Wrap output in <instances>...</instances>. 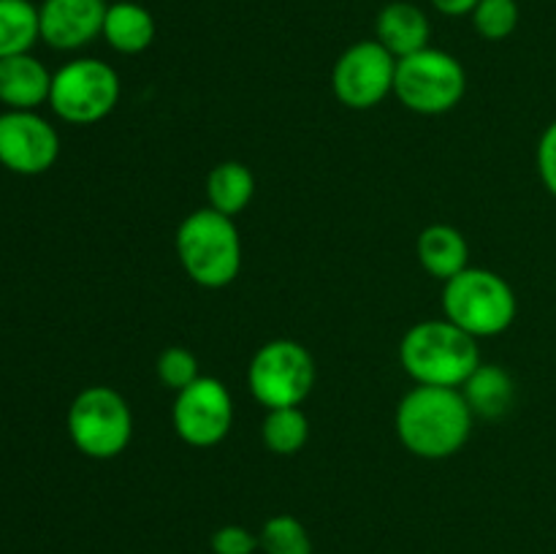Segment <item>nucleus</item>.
I'll list each match as a JSON object with an SVG mask.
<instances>
[{
    "label": "nucleus",
    "mask_w": 556,
    "mask_h": 554,
    "mask_svg": "<svg viewBox=\"0 0 556 554\" xmlns=\"http://www.w3.org/2000/svg\"><path fill=\"white\" fill-rule=\"evenodd\" d=\"M472 421L476 416L462 389L448 386H416L396 407V435L421 459H448L465 449Z\"/></svg>",
    "instance_id": "1"
},
{
    "label": "nucleus",
    "mask_w": 556,
    "mask_h": 554,
    "mask_svg": "<svg viewBox=\"0 0 556 554\" xmlns=\"http://www.w3.org/2000/svg\"><path fill=\"white\" fill-rule=\"evenodd\" d=\"M400 362L418 386L462 389L481 364V351L476 337L448 318L421 320L402 337Z\"/></svg>",
    "instance_id": "2"
},
{
    "label": "nucleus",
    "mask_w": 556,
    "mask_h": 554,
    "mask_svg": "<svg viewBox=\"0 0 556 554\" xmlns=\"http://www.w3.org/2000/svg\"><path fill=\"white\" fill-rule=\"evenodd\" d=\"M177 255L190 280L201 288L231 286L242 269V239L233 217L204 206L179 223Z\"/></svg>",
    "instance_id": "3"
},
{
    "label": "nucleus",
    "mask_w": 556,
    "mask_h": 554,
    "mask_svg": "<svg viewBox=\"0 0 556 554\" xmlns=\"http://www.w3.org/2000/svg\"><path fill=\"white\" fill-rule=\"evenodd\" d=\"M516 293L505 277L492 269H472L467 266L456 277L445 280L443 313L451 324L465 329L467 335L494 337L510 329L516 320Z\"/></svg>",
    "instance_id": "4"
},
{
    "label": "nucleus",
    "mask_w": 556,
    "mask_h": 554,
    "mask_svg": "<svg viewBox=\"0 0 556 554\" xmlns=\"http://www.w3.org/2000/svg\"><path fill=\"white\" fill-rule=\"evenodd\" d=\"M65 427L76 451L90 459H114L134 438V413L112 386H87L71 402Z\"/></svg>",
    "instance_id": "5"
},
{
    "label": "nucleus",
    "mask_w": 556,
    "mask_h": 554,
    "mask_svg": "<svg viewBox=\"0 0 556 554\" xmlns=\"http://www.w3.org/2000/svg\"><path fill=\"white\" fill-rule=\"evenodd\" d=\"M467 74L454 54L427 47L396 60L394 96L418 114H445L462 101Z\"/></svg>",
    "instance_id": "6"
},
{
    "label": "nucleus",
    "mask_w": 556,
    "mask_h": 554,
    "mask_svg": "<svg viewBox=\"0 0 556 554\" xmlns=\"http://www.w3.org/2000/svg\"><path fill=\"white\" fill-rule=\"evenodd\" d=\"M117 101L119 76L103 60H71L52 74L49 106L63 123L96 125L114 112Z\"/></svg>",
    "instance_id": "7"
},
{
    "label": "nucleus",
    "mask_w": 556,
    "mask_h": 554,
    "mask_svg": "<svg viewBox=\"0 0 556 554\" xmlns=\"http://www.w3.org/2000/svg\"><path fill=\"white\" fill-rule=\"evenodd\" d=\"M250 394L271 407H299L315 386V362L302 342L269 340L255 351L248 367Z\"/></svg>",
    "instance_id": "8"
},
{
    "label": "nucleus",
    "mask_w": 556,
    "mask_h": 554,
    "mask_svg": "<svg viewBox=\"0 0 556 554\" xmlns=\"http://www.w3.org/2000/svg\"><path fill=\"white\" fill-rule=\"evenodd\" d=\"M396 58L380 41H358L337 58L331 90L348 109H372L394 92Z\"/></svg>",
    "instance_id": "9"
},
{
    "label": "nucleus",
    "mask_w": 556,
    "mask_h": 554,
    "mask_svg": "<svg viewBox=\"0 0 556 554\" xmlns=\"http://www.w3.org/2000/svg\"><path fill=\"white\" fill-rule=\"evenodd\" d=\"M172 421L179 440L193 449H212L223 443L233 427L231 391L223 380L201 375L188 389L177 391Z\"/></svg>",
    "instance_id": "10"
},
{
    "label": "nucleus",
    "mask_w": 556,
    "mask_h": 554,
    "mask_svg": "<svg viewBox=\"0 0 556 554\" xmlns=\"http://www.w3.org/2000/svg\"><path fill=\"white\" fill-rule=\"evenodd\" d=\"M60 158V134L38 112H0V166L20 177H38Z\"/></svg>",
    "instance_id": "11"
},
{
    "label": "nucleus",
    "mask_w": 556,
    "mask_h": 554,
    "mask_svg": "<svg viewBox=\"0 0 556 554\" xmlns=\"http://www.w3.org/2000/svg\"><path fill=\"white\" fill-rule=\"evenodd\" d=\"M106 0H43L38 5L41 41L58 52L87 47L103 33Z\"/></svg>",
    "instance_id": "12"
},
{
    "label": "nucleus",
    "mask_w": 556,
    "mask_h": 554,
    "mask_svg": "<svg viewBox=\"0 0 556 554\" xmlns=\"http://www.w3.org/2000/svg\"><path fill=\"white\" fill-rule=\"evenodd\" d=\"M52 74L47 65L30 52L0 60V103L16 112H36L41 103H49Z\"/></svg>",
    "instance_id": "13"
},
{
    "label": "nucleus",
    "mask_w": 556,
    "mask_h": 554,
    "mask_svg": "<svg viewBox=\"0 0 556 554\" xmlns=\"http://www.w3.org/2000/svg\"><path fill=\"white\" fill-rule=\"evenodd\" d=\"M375 36H378L375 41L383 43L396 60H402L429 47L432 25H429V16L416 3L394 0V3L380 9L378 22H375Z\"/></svg>",
    "instance_id": "14"
},
{
    "label": "nucleus",
    "mask_w": 556,
    "mask_h": 554,
    "mask_svg": "<svg viewBox=\"0 0 556 554\" xmlns=\"http://www.w3.org/2000/svg\"><path fill=\"white\" fill-rule=\"evenodd\" d=\"M103 38L119 54H141L155 41V16L134 0H117L106 9Z\"/></svg>",
    "instance_id": "15"
},
{
    "label": "nucleus",
    "mask_w": 556,
    "mask_h": 554,
    "mask_svg": "<svg viewBox=\"0 0 556 554\" xmlns=\"http://www.w3.org/2000/svg\"><path fill=\"white\" fill-rule=\"evenodd\" d=\"M467 259H470V248H467L465 234L448 223L427 226L418 237V261L432 277L451 280L467 269Z\"/></svg>",
    "instance_id": "16"
},
{
    "label": "nucleus",
    "mask_w": 556,
    "mask_h": 554,
    "mask_svg": "<svg viewBox=\"0 0 556 554\" xmlns=\"http://www.w3.org/2000/svg\"><path fill=\"white\" fill-rule=\"evenodd\" d=\"M462 394H465L472 416L500 418L514 405L516 383L508 369L497 367V364H478L476 373L462 386Z\"/></svg>",
    "instance_id": "17"
},
{
    "label": "nucleus",
    "mask_w": 556,
    "mask_h": 554,
    "mask_svg": "<svg viewBox=\"0 0 556 554\" xmlns=\"http://www.w3.org/2000/svg\"><path fill=\"white\" fill-rule=\"evenodd\" d=\"M255 196V174L239 161H223L206 174V201L212 210L237 217Z\"/></svg>",
    "instance_id": "18"
},
{
    "label": "nucleus",
    "mask_w": 556,
    "mask_h": 554,
    "mask_svg": "<svg viewBox=\"0 0 556 554\" xmlns=\"http://www.w3.org/2000/svg\"><path fill=\"white\" fill-rule=\"evenodd\" d=\"M41 41L38 5L30 0H0V60L25 54Z\"/></svg>",
    "instance_id": "19"
},
{
    "label": "nucleus",
    "mask_w": 556,
    "mask_h": 554,
    "mask_svg": "<svg viewBox=\"0 0 556 554\" xmlns=\"http://www.w3.org/2000/svg\"><path fill=\"white\" fill-rule=\"evenodd\" d=\"M264 445L277 456H293L307 445L309 421L299 407H271L261 424Z\"/></svg>",
    "instance_id": "20"
},
{
    "label": "nucleus",
    "mask_w": 556,
    "mask_h": 554,
    "mask_svg": "<svg viewBox=\"0 0 556 554\" xmlns=\"http://www.w3.org/2000/svg\"><path fill=\"white\" fill-rule=\"evenodd\" d=\"M258 541L264 554H313V538L307 527L291 514H277L266 519Z\"/></svg>",
    "instance_id": "21"
},
{
    "label": "nucleus",
    "mask_w": 556,
    "mask_h": 554,
    "mask_svg": "<svg viewBox=\"0 0 556 554\" xmlns=\"http://www.w3.org/2000/svg\"><path fill=\"white\" fill-rule=\"evenodd\" d=\"M470 16L478 36L486 38V41H503L519 27L516 0H481Z\"/></svg>",
    "instance_id": "22"
},
{
    "label": "nucleus",
    "mask_w": 556,
    "mask_h": 554,
    "mask_svg": "<svg viewBox=\"0 0 556 554\" xmlns=\"http://www.w3.org/2000/svg\"><path fill=\"white\" fill-rule=\"evenodd\" d=\"M155 373H157V380L172 391L188 389L193 380L201 378L199 358H195L193 351H188V348L182 345L166 348V351L157 356Z\"/></svg>",
    "instance_id": "23"
},
{
    "label": "nucleus",
    "mask_w": 556,
    "mask_h": 554,
    "mask_svg": "<svg viewBox=\"0 0 556 554\" xmlns=\"http://www.w3.org/2000/svg\"><path fill=\"white\" fill-rule=\"evenodd\" d=\"M210 546L215 554H255L261 549L258 532L248 530L244 525H223L212 532Z\"/></svg>",
    "instance_id": "24"
},
{
    "label": "nucleus",
    "mask_w": 556,
    "mask_h": 554,
    "mask_svg": "<svg viewBox=\"0 0 556 554\" xmlns=\"http://www.w3.org/2000/svg\"><path fill=\"white\" fill-rule=\"evenodd\" d=\"M538 174H541V182L546 185L548 193L556 199V119L546 125L541 141H538Z\"/></svg>",
    "instance_id": "25"
},
{
    "label": "nucleus",
    "mask_w": 556,
    "mask_h": 554,
    "mask_svg": "<svg viewBox=\"0 0 556 554\" xmlns=\"http://www.w3.org/2000/svg\"><path fill=\"white\" fill-rule=\"evenodd\" d=\"M478 3H481V0H432L434 9H438L440 14H445V16L472 14Z\"/></svg>",
    "instance_id": "26"
}]
</instances>
